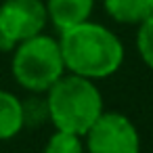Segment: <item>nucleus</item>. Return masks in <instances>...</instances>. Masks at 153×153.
I'll return each instance as SVG.
<instances>
[{
  "label": "nucleus",
  "instance_id": "nucleus-6",
  "mask_svg": "<svg viewBox=\"0 0 153 153\" xmlns=\"http://www.w3.org/2000/svg\"><path fill=\"white\" fill-rule=\"evenodd\" d=\"M44 4H46L48 21L61 34V32L90 19L94 0H46Z\"/></svg>",
  "mask_w": 153,
  "mask_h": 153
},
{
  "label": "nucleus",
  "instance_id": "nucleus-11",
  "mask_svg": "<svg viewBox=\"0 0 153 153\" xmlns=\"http://www.w3.org/2000/svg\"><path fill=\"white\" fill-rule=\"evenodd\" d=\"M44 120H48L46 99H40V94H36L23 103V124L25 126H36V124H42Z\"/></svg>",
  "mask_w": 153,
  "mask_h": 153
},
{
  "label": "nucleus",
  "instance_id": "nucleus-4",
  "mask_svg": "<svg viewBox=\"0 0 153 153\" xmlns=\"http://www.w3.org/2000/svg\"><path fill=\"white\" fill-rule=\"evenodd\" d=\"M82 138L86 153H140L138 130L120 111H103Z\"/></svg>",
  "mask_w": 153,
  "mask_h": 153
},
{
  "label": "nucleus",
  "instance_id": "nucleus-8",
  "mask_svg": "<svg viewBox=\"0 0 153 153\" xmlns=\"http://www.w3.org/2000/svg\"><path fill=\"white\" fill-rule=\"evenodd\" d=\"M105 13L122 25H138L151 15L149 0H103Z\"/></svg>",
  "mask_w": 153,
  "mask_h": 153
},
{
  "label": "nucleus",
  "instance_id": "nucleus-2",
  "mask_svg": "<svg viewBox=\"0 0 153 153\" xmlns=\"http://www.w3.org/2000/svg\"><path fill=\"white\" fill-rule=\"evenodd\" d=\"M48 122L55 130H65L84 136L97 122L103 109V94L94 80L69 74L61 76L46 92Z\"/></svg>",
  "mask_w": 153,
  "mask_h": 153
},
{
  "label": "nucleus",
  "instance_id": "nucleus-9",
  "mask_svg": "<svg viewBox=\"0 0 153 153\" xmlns=\"http://www.w3.org/2000/svg\"><path fill=\"white\" fill-rule=\"evenodd\" d=\"M44 153H86V147L80 134L55 130L44 145Z\"/></svg>",
  "mask_w": 153,
  "mask_h": 153
},
{
  "label": "nucleus",
  "instance_id": "nucleus-5",
  "mask_svg": "<svg viewBox=\"0 0 153 153\" xmlns=\"http://www.w3.org/2000/svg\"><path fill=\"white\" fill-rule=\"evenodd\" d=\"M48 23L42 0H2L0 4V48H15L19 42L38 36Z\"/></svg>",
  "mask_w": 153,
  "mask_h": 153
},
{
  "label": "nucleus",
  "instance_id": "nucleus-12",
  "mask_svg": "<svg viewBox=\"0 0 153 153\" xmlns=\"http://www.w3.org/2000/svg\"><path fill=\"white\" fill-rule=\"evenodd\" d=\"M149 7H151V13H153V0H149Z\"/></svg>",
  "mask_w": 153,
  "mask_h": 153
},
{
  "label": "nucleus",
  "instance_id": "nucleus-3",
  "mask_svg": "<svg viewBox=\"0 0 153 153\" xmlns=\"http://www.w3.org/2000/svg\"><path fill=\"white\" fill-rule=\"evenodd\" d=\"M11 71L21 88L34 94H44L65 74L59 40L46 34H38L19 42L13 53Z\"/></svg>",
  "mask_w": 153,
  "mask_h": 153
},
{
  "label": "nucleus",
  "instance_id": "nucleus-1",
  "mask_svg": "<svg viewBox=\"0 0 153 153\" xmlns=\"http://www.w3.org/2000/svg\"><path fill=\"white\" fill-rule=\"evenodd\" d=\"M59 48L65 71L88 80L113 76L124 63L122 40L105 25L94 21L78 23L59 34Z\"/></svg>",
  "mask_w": 153,
  "mask_h": 153
},
{
  "label": "nucleus",
  "instance_id": "nucleus-7",
  "mask_svg": "<svg viewBox=\"0 0 153 153\" xmlns=\"http://www.w3.org/2000/svg\"><path fill=\"white\" fill-rule=\"evenodd\" d=\"M23 126V101L9 90H0V140L15 138Z\"/></svg>",
  "mask_w": 153,
  "mask_h": 153
},
{
  "label": "nucleus",
  "instance_id": "nucleus-10",
  "mask_svg": "<svg viewBox=\"0 0 153 153\" xmlns=\"http://www.w3.org/2000/svg\"><path fill=\"white\" fill-rule=\"evenodd\" d=\"M136 51L143 59V63L153 69V13L149 17H145L138 23V32H136Z\"/></svg>",
  "mask_w": 153,
  "mask_h": 153
}]
</instances>
